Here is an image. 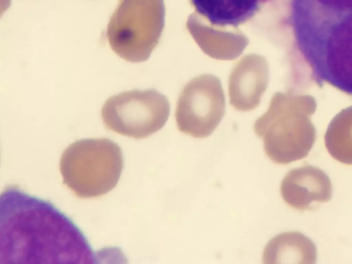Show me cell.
I'll return each instance as SVG.
<instances>
[{"label":"cell","mask_w":352,"mask_h":264,"mask_svg":"<svg viewBox=\"0 0 352 264\" xmlns=\"http://www.w3.org/2000/svg\"><path fill=\"white\" fill-rule=\"evenodd\" d=\"M317 248L314 243L299 232H285L270 239L264 248V264H315Z\"/></svg>","instance_id":"obj_11"},{"label":"cell","mask_w":352,"mask_h":264,"mask_svg":"<svg viewBox=\"0 0 352 264\" xmlns=\"http://www.w3.org/2000/svg\"><path fill=\"white\" fill-rule=\"evenodd\" d=\"M169 113L168 99L153 89L113 96L101 109L103 123L109 130L134 139L147 138L160 130Z\"/></svg>","instance_id":"obj_5"},{"label":"cell","mask_w":352,"mask_h":264,"mask_svg":"<svg viewBox=\"0 0 352 264\" xmlns=\"http://www.w3.org/2000/svg\"><path fill=\"white\" fill-rule=\"evenodd\" d=\"M63 184L81 199L101 197L118 184L124 157L108 138L82 139L69 144L60 160Z\"/></svg>","instance_id":"obj_3"},{"label":"cell","mask_w":352,"mask_h":264,"mask_svg":"<svg viewBox=\"0 0 352 264\" xmlns=\"http://www.w3.org/2000/svg\"><path fill=\"white\" fill-rule=\"evenodd\" d=\"M267 80V69L264 58L255 54L243 57L230 75V104L240 111L254 109L260 103Z\"/></svg>","instance_id":"obj_9"},{"label":"cell","mask_w":352,"mask_h":264,"mask_svg":"<svg viewBox=\"0 0 352 264\" xmlns=\"http://www.w3.org/2000/svg\"><path fill=\"white\" fill-rule=\"evenodd\" d=\"M289 21L316 83L352 96V0H291Z\"/></svg>","instance_id":"obj_2"},{"label":"cell","mask_w":352,"mask_h":264,"mask_svg":"<svg viewBox=\"0 0 352 264\" xmlns=\"http://www.w3.org/2000/svg\"><path fill=\"white\" fill-rule=\"evenodd\" d=\"M76 224L51 202L10 185L0 197V264L94 263Z\"/></svg>","instance_id":"obj_1"},{"label":"cell","mask_w":352,"mask_h":264,"mask_svg":"<svg viewBox=\"0 0 352 264\" xmlns=\"http://www.w3.org/2000/svg\"><path fill=\"white\" fill-rule=\"evenodd\" d=\"M187 26L202 50L210 56L220 60H232L243 52L248 38L236 28L227 30L205 23L192 15Z\"/></svg>","instance_id":"obj_10"},{"label":"cell","mask_w":352,"mask_h":264,"mask_svg":"<svg viewBox=\"0 0 352 264\" xmlns=\"http://www.w3.org/2000/svg\"><path fill=\"white\" fill-rule=\"evenodd\" d=\"M277 100L254 124L255 133L263 140L265 155L275 164H289L306 157L315 140L314 127L292 114Z\"/></svg>","instance_id":"obj_6"},{"label":"cell","mask_w":352,"mask_h":264,"mask_svg":"<svg viewBox=\"0 0 352 264\" xmlns=\"http://www.w3.org/2000/svg\"><path fill=\"white\" fill-rule=\"evenodd\" d=\"M225 97L219 80L204 74L191 80L184 88L177 104L178 130L195 138L210 136L225 113Z\"/></svg>","instance_id":"obj_7"},{"label":"cell","mask_w":352,"mask_h":264,"mask_svg":"<svg viewBox=\"0 0 352 264\" xmlns=\"http://www.w3.org/2000/svg\"><path fill=\"white\" fill-rule=\"evenodd\" d=\"M164 28L161 0H119L107 28L111 50L131 63L146 60Z\"/></svg>","instance_id":"obj_4"},{"label":"cell","mask_w":352,"mask_h":264,"mask_svg":"<svg viewBox=\"0 0 352 264\" xmlns=\"http://www.w3.org/2000/svg\"><path fill=\"white\" fill-rule=\"evenodd\" d=\"M211 25L236 28L254 17L268 0H190Z\"/></svg>","instance_id":"obj_12"},{"label":"cell","mask_w":352,"mask_h":264,"mask_svg":"<svg viewBox=\"0 0 352 264\" xmlns=\"http://www.w3.org/2000/svg\"><path fill=\"white\" fill-rule=\"evenodd\" d=\"M326 148L336 161L352 165V111H343L331 122L324 136Z\"/></svg>","instance_id":"obj_13"},{"label":"cell","mask_w":352,"mask_h":264,"mask_svg":"<svg viewBox=\"0 0 352 264\" xmlns=\"http://www.w3.org/2000/svg\"><path fill=\"white\" fill-rule=\"evenodd\" d=\"M280 192L285 203L299 211L313 210L332 198L329 176L311 165L291 169L281 181Z\"/></svg>","instance_id":"obj_8"}]
</instances>
